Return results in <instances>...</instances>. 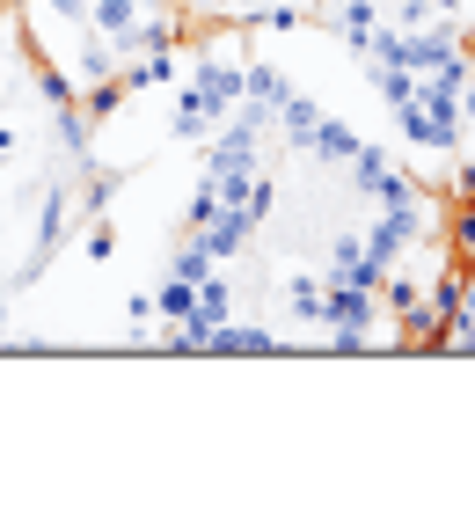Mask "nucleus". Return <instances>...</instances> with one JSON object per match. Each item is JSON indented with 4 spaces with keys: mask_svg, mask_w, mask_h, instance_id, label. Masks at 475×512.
Instances as JSON below:
<instances>
[{
    "mask_svg": "<svg viewBox=\"0 0 475 512\" xmlns=\"http://www.w3.org/2000/svg\"><path fill=\"white\" fill-rule=\"evenodd\" d=\"M66 235H74V183H66V169H52V183H44V198H37V235H30V256H22V286L52 264V256L66 249Z\"/></svg>",
    "mask_w": 475,
    "mask_h": 512,
    "instance_id": "f257e3e1",
    "label": "nucleus"
},
{
    "mask_svg": "<svg viewBox=\"0 0 475 512\" xmlns=\"http://www.w3.org/2000/svg\"><path fill=\"white\" fill-rule=\"evenodd\" d=\"M388 118H395V132L410 139V147H432V154H461L468 147V118L454 103H402Z\"/></svg>",
    "mask_w": 475,
    "mask_h": 512,
    "instance_id": "f03ea898",
    "label": "nucleus"
},
{
    "mask_svg": "<svg viewBox=\"0 0 475 512\" xmlns=\"http://www.w3.org/2000/svg\"><path fill=\"white\" fill-rule=\"evenodd\" d=\"M190 96H198L212 118H227V110L242 103V52H205L190 66Z\"/></svg>",
    "mask_w": 475,
    "mask_h": 512,
    "instance_id": "7ed1b4c3",
    "label": "nucleus"
},
{
    "mask_svg": "<svg viewBox=\"0 0 475 512\" xmlns=\"http://www.w3.org/2000/svg\"><path fill=\"white\" fill-rule=\"evenodd\" d=\"M373 322H380V293H366V286H329V278H322V330H366L373 337Z\"/></svg>",
    "mask_w": 475,
    "mask_h": 512,
    "instance_id": "20e7f679",
    "label": "nucleus"
},
{
    "mask_svg": "<svg viewBox=\"0 0 475 512\" xmlns=\"http://www.w3.org/2000/svg\"><path fill=\"white\" fill-rule=\"evenodd\" d=\"M322 278H329V286H366V293H380V278H388V271L366 256V235L351 227V235L329 242V271H322Z\"/></svg>",
    "mask_w": 475,
    "mask_h": 512,
    "instance_id": "39448f33",
    "label": "nucleus"
},
{
    "mask_svg": "<svg viewBox=\"0 0 475 512\" xmlns=\"http://www.w3.org/2000/svg\"><path fill=\"white\" fill-rule=\"evenodd\" d=\"M205 352H234V359H264V352H285V344H278V330H264V322H242V315H227V322H212Z\"/></svg>",
    "mask_w": 475,
    "mask_h": 512,
    "instance_id": "423d86ee",
    "label": "nucleus"
},
{
    "mask_svg": "<svg viewBox=\"0 0 475 512\" xmlns=\"http://www.w3.org/2000/svg\"><path fill=\"white\" fill-rule=\"evenodd\" d=\"M176 81H183L176 44H161V52H132V59H125V96H147V88H176Z\"/></svg>",
    "mask_w": 475,
    "mask_h": 512,
    "instance_id": "0eeeda50",
    "label": "nucleus"
},
{
    "mask_svg": "<svg viewBox=\"0 0 475 512\" xmlns=\"http://www.w3.org/2000/svg\"><path fill=\"white\" fill-rule=\"evenodd\" d=\"M66 66H74V81L88 88V81H117V74H125V52H117L103 30H81V44H74V59H66Z\"/></svg>",
    "mask_w": 475,
    "mask_h": 512,
    "instance_id": "6e6552de",
    "label": "nucleus"
},
{
    "mask_svg": "<svg viewBox=\"0 0 475 512\" xmlns=\"http://www.w3.org/2000/svg\"><path fill=\"white\" fill-rule=\"evenodd\" d=\"M359 147H366V139L351 132L344 118H329V110H322V118H315V132H307V154H300V161H329V169H344V161L359 154Z\"/></svg>",
    "mask_w": 475,
    "mask_h": 512,
    "instance_id": "1a4fd4ad",
    "label": "nucleus"
},
{
    "mask_svg": "<svg viewBox=\"0 0 475 512\" xmlns=\"http://www.w3.org/2000/svg\"><path fill=\"white\" fill-rule=\"evenodd\" d=\"M52 139H59V161L74 169V161H88V139H95V118L81 103H66V110H52Z\"/></svg>",
    "mask_w": 475,
    "mask_h": 512,
    "instance_id": "9d476101",
    "label": "nucleus"
},
{
    "mask_svg": "<svg viewBox=\"0 0 475 512\" xmlns=\"http://www.w3.org/2000/svg\"><path fill=\"white\" fill-rule=\"evenodd\" d=\"M234 315V264H212L198 278V322H205V337H212V322H227Z\"/></svg>",
    "mask_w": 475,
    "mask_h": 512,
    "instance_id": "9b49d317",
    "label": "nucleus"
},
{
    "mask_svg": "<svg viewBox=\"0 0 475 512\" xmlns=\"http://www.w3.org/2000/svg\"><path fill=\"white\" fill-rule=\"evenodd\" d=\"M278 300H285V322H322V278L315 271H293L278 286Z\"/></svg>",
    "mask_w": 475,
    "mask_h": 512,
    "instance_id": "f8f14e48",
    "label": "nucleus"
},
{
    "mask_svg": "<svg viewBox=\"0 0 475 512\" xmlns=\"http://www.w3.org/2000/svg\"><path fill=\"white\" fill-rule=\"evenodd\" d=\"M30 88H37V96L52 103V110L81 103V81H74V66H52V59H37V66H30Z\"/></svg>",
    "mask_w": 475,
    "mask_h": 512,
    "instance_id": "ddd939ff",
    "label": "nucleus"
},
{
    "mask_svg": "<svg viewBox=\"0 0 475 512\" xmlns=\"http://www.w3.org/2000/svg\"><path fill=\"white\" fill-rule=\"evenodd\" d=\"M366 66H373V88H380V103H388V110L417 103V74H410V66H388V59H366Z\"/></svg>",
    "mask_w": 475,
    "mask_h": 512,
    "instance_id": "4468645a",
    "label": "nucleus"
},
{
    "mask_svg": "<svg viewBox=\"0 0 475 512\" xmlns=\"http://www.w3.org/2000/svg\"><path fill=\"white\" fill-rule=\"evenodd\" d=\"M74 169H81V205H88L95 220H103V213H110V198H117V176H110L95 154H88V161H74Z\"/></svg>",
    "mask_w": 475,
    "mask_h": 512,
    "instance_id": "2eb2a0df",
    "label": "nucleus"
},
{
    "mask_svg": "<svg viewBox=\"0 0 475 512\" xmlns=\"http://www.w3.org/2000/svg\"><path fill=\"white\" fill-rule=\"evenodd\" d=\"M212 125H220V118H212V110H205V103L183 88V96H176V110H169V139H205Z\"/></svg>",
    "mask_w": 475,
    "mask_h": 512,
    "instance_id": "dca6fc26",
    "label": "nucleus"
},
{
    "mask_svg": "<svg viewBox=\"0 0 475 512\" xmlns=\"http://www.w3.org/2000/svg\"><path fill=\"white\" fill-rule=\"evenodd\" d=\"M81 110H88L95 125H110L117 110H125V74H117V81H88L81 88Z\"/></svg>",
    "mask_w": 475,
    "mask_h": 512,
    "instance_id": "f3484780",
    "label": "nucleus"
},
{
    "mask_svg": "<svg viewBox=\"0 0 475 512\" xmlns=\"http://www.w3.org/2000/svg\"><path fill=\"white\" fill-rule=\"evenodd\" d=\"M205 271H212V256L198 249V235H183V242L169 249V278H190V286H198Z\"/></svg>",
    "mask_w": 475,
    "mask_h": 512,
    "instance_id": "a211bd4d",
    "label": "nucleus"
},
{
    "mask_svg": "<svg viewBox=\"0 0 475 512\" xmlns=\"http://www.w3.org/2000/svg\"><path fill=\"white\" fill-rule=\"evenodd\" d=\"M37 22H66V30H88V0H30Z\"/></svg>",
    "mask_w": 475,
    "mask_h": 512,
    "instance_id": "6ab92c4d",
    "label": "nucleus"
},
{
    "mask_svg": "<svg viewBox=\"0 0 475 512\" xmlns=\"http://www.w3.org/2000/svg\"><path fill=\"white\" fill-rule=\"evenodd\" d=\"M249 22H256V30H278V37H293L300 22H307V8H293V0H285V8H249Z\"/></svg>",
    "mask_w": 475,
    "mask_h": 512,
    "instance_id": "aec40b11",
    "label": "nucleus"
},
{
    "mask_svg": "<svg viewBox=\"0 0 475 512\" xmlns=\"http://www.w3.org/2000/svg\"><path fill=\"white\" fill-rule=\"evenodd\" d=\"M81 249L95 256V264H110V256H117V227H103V220H95L88 235H81Z\"/></svg>",
    "mask_w": 475,
    "mask_h": 512,
    "instance_id": "412c9836",
    "label": "nucleus"
},
{
    "mask_svg": "<svg viewBox=\"0 0 475 512\" xmlns=\"http://www.w3.org/2000/svg\"><path fill=\"white\" fill-rule=\"evenodd\" d=\"M388 22H395V30H424V22H439V15L424 8V0H402V8H395Z\"/></svg>",
    "mask_w": 475,
    "mask_h": 512,
    "instance_id": "4be33fe9",
    "label": "nucleus"
},
{
    "mask_svg": "<svg viewBox=\"0 0 475 512\" xmlns=\"http://www.w3.org/2000/svg\"><path fill=\"white\" fill-rule=\"evenodd\" d=\"M329 352H380L366 330H329Z\"/></svg>",
    "mask_w": 475,
    "mask_h": 512,
    "instance_id": "5701e85b",
    "label": "nucleus"
},
{
    "mask_svg": "<svg viewBox=\"0 0 475 512\" xmlns=\"http://www.w3.org/2000/svg\"><path fill=\"white\" fill-rule=\"evenodd\" d=\"M454 205H475V154H461V169H454Z\"/></svg>",
    "mask_w": 475,
    "mask_h": 512,
    "instance_id": "b1692460",
    "label": "nucleus"
},
{
    "mask_svg": "<svg viewBox=\"0 0 475 512\" xmlns=\"http://www.w3.org/2000/svg\"><path fill=\"white\" fill-rule=\"evenodd\" d=\"M424 8H432L439 22H468V0H424Z\"/></svg>",
    "mask_w": 475,
    "mask_h": 512,
    "instance_id": "393cba45",
    "label": "nucleus"
},
{
    "mask_svg": "<svg viewBox=\"0 0 475 512\" xmlns=\"http://www.w3.org/2000/svg\"><path fill=\"white\" fill-rule=\"evenodd\" d=\"M461 118H468V132H475V74H468V88H461Z\"/></svg>",
    "mask_w": 475,
    "mask_h": 512,
    "instance_id": "a878e982",
    "label": "nucleus"
},
{
    "mask_svg": "<svg viewBox=\"0 0 475 512\" xmlns=\"http://www.w3.org/2000/svg\"><path fill=\"white\" fill-rule=\"evenodd\" d=\"M461 59L475 66V22H461Z\"/></svg>",
    "mask_w": 475,
    "mask_h": 512,
    "instance_id": "bb28decb",
    "label": "nucleus"
},
{
    "mask_svg": "<svg viewBox=\"0 0 475 512\" xmlns=\"http://www.w3.org/2000/svg\"><path fill=\"white\" fill-rule=\"evenodd\" d=\"M337 8H373V0H329V15H337Z\"/></svg>",
    "mask_w": 475,
    "mask_h": 512,
    "instance_id": "cd10ccee",
    "label": "nucleus"
},
{
    "mask_svg": "<svg viewBox=\"0 0 475 512\" xmlns=\"http://www.w3.org/2000/svg\"><path fill=\"white\" fill-rule=\"evenodd\" d=\"M0 344H8V315H0Z\"/></svg>",
    "mask_w": 475,
    "mask_h": 512,
    "instance_id": "c85d7f7f",
    "label": "nucleus"
},
{
    "mask_svg": "<svg viewBox=\"0 0 475 512\" xmlns=\"http://www.w3.org/2000/svg\"><path fill=\"white\" fill-rule=\"evenodd\" d=\"M227 8H234V0H227Z\"/></svg>",
    "mask_w": 475,
    "mask_h": 512,
    "instance_id": "c756f323",
    "label": "nucleus"
}]
</instances>
